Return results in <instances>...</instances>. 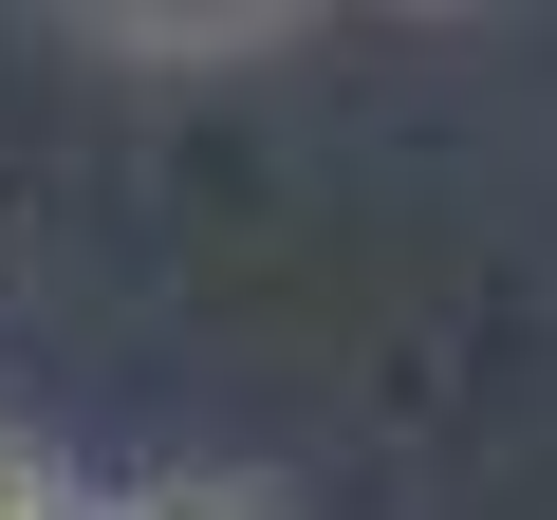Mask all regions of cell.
<instances>
[{
  "instance_id": "cell-1",
  "label": "cell",
  "mask_w": 557,
  "mask_h": 520,
  "mask_svg": "<svg viewBox=\"0 0 557 520\" xmlns=\"http://www.w3.org/2000/svg\"><path fill=\"white\" fill-rule=\"evenodd\" d=\"M94 520H298L278 483H131V502H94Z\"/></svg>"
},
{
  "instance_id": "cell-2",
  "label": "cell",
  "mask_w": 557,
  "mask_h": 520,
  "mask_svg": "<svg viewBox=\"0 0 557 520\" xmlns=\"http://www.w3.org/2000/svg\"><path fill=\"white\" fill-rule=\"evenodd\" d=\"M0 520H94V502H75V465H38V446H0Z\"/></svg>"
}]
</instances>
